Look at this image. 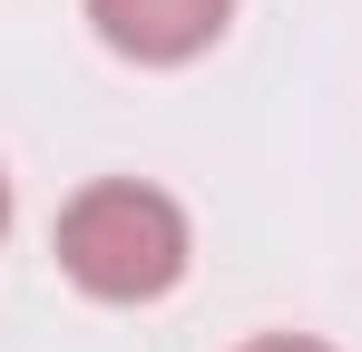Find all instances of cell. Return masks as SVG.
<instances>
[{
  "label": "cell",
  "mask_w": 362,
  "mask_h": 352,
  "mask_svg": "<svg viewBox=\"0 0 362 352\" xmlns=\"http://www.w3.org/2000/svg\"><path fill=\"white\" fill-rule=\"evenodd\" d=\"M98 40L118 59H147V69H177V59L216 49V30L235 20V0H88Z\"/></svg>",
  "instance_id": "7a4b0ae2"
},
{
  "label": "cell",
  "mask_w": 362,
  "mask_h": 352,
  "mask_svg": "<svg viewBox=\"0 0 362 352\" xmlns=\"http://www.w3.org/2000/svg\"><path fill=\"white\" fill-rule=\"evenodd\" d=\"M245 352H333V343H303V333H264V343H245Z\"/></svg>",
  "instance_id": "3957f363"
},
{
  "label": "cell",
  "mask_w": 362,
  "mask_h": 352,
  "mask_svg": "<svg viewBox=\"0 0 362 352\" xmlns=\"http://www.w3.org/2000/svg\"><path fill=\"white\" fill-rule=\"evenodd\" d=\"M0 225H10V176H0Z\"/></svg>",
  "instance_id": "277c9868"
},
{
  "label": "cell",
  "mask_w": 362,
  "mask_h": 352,
  "mask_svg": "<svg viewBox=\"0 0 362 352\" xmlns=\"http://www.w3.org/2000/svg\"><path fill=\"white\" fill-rule=\"evenodd\" d=\"M59 274L98 303H157L186 274V206L167 186H137V176L78 186L59 216Z\"/></svg>",
  "instance_id": "6da1fadb"
}]
</instances>
